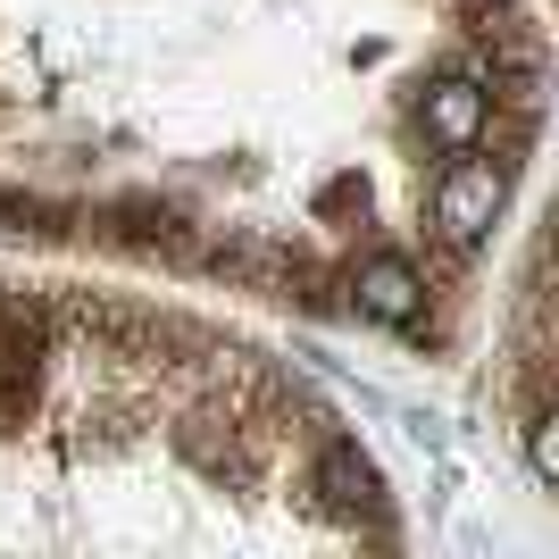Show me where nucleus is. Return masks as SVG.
<instances>
[{
    "label": "nucleus",
    "mask_w": 559,
    "mask_h": 559,
    "mask_svg": "<svg viewBox=\"0 0 559 559\" xmlns=\"http://www.w3.org/2000/svg\"><path fill=\"white\" fill-rule=\"evenodd\" d=\"M301 0H0V234L343 309L284 192Z\"/></svg>",
    "instance_id": "1"
},
{
    "label": "nucleus",
    "mask_w": 559,
    "mask_h": 559,
    "mask_svg": "<svg viewBox=\"0 0 559 559\" xmlns=\"http://www.w3.org/2000/svg\"><path fill=\"white\" fill-rule=\"evenodd\" d=\"M526 467H535L543 485H559V393H543L526 409Z\"/></svg>",
    "instance_id": "2"
}]
</instances>
